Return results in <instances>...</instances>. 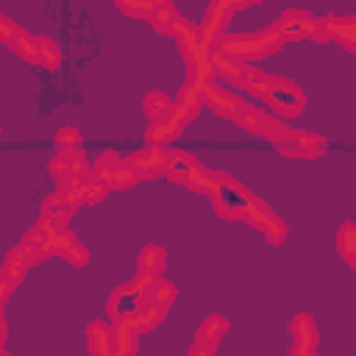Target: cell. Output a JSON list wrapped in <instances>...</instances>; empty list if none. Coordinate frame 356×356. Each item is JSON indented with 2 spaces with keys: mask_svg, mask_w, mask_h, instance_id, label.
I'll return each instance as SVG.
<instances>
[{
  "mask_svg": "<svg viewBox=\"0 0 356 356\" xmlns=\"http://www.w3.org/2000/svg\"><path fill=\"white\" fill-rule=\"evenodd\" d=\"M25 267H28V259L19 253V250H11L8 256H6V261H3V270H0V278H6V281H19L22 275H25Z\"/></svg>",
  "mask_w": 356,
  "mask_h": 356,
  "instance_id": "obj_24",
  "label": "cell"
},
{
  "mask_svg": "<svg viewBox=\"0 0 356 356\" xmlns=\"http://www.w3.org/2000/svg\"><path fill=\"white\" fill-rule=\"evenodd\" d=\"M320 25H323L325 39L334 36L339 44L353 50V42H356V19L353 17H334V14H328L325 19H320Z\"/></svg>",
  "mask_w": 356,
  "mask_h": 356,
  "instance_id": "obj_12",
  "label": "cell"
},
{
  "mask_svg": "<svg viewBox=\"0 0 356 356\" xmlns=\"http://www.w3.org/2000/svg\"><path fill=\"white\" fill-rule=\"evenodd\" d=\"M236 86L248 89L253 97H259L270 111H275L281 117H295L306 106L303 92L292 81L273 78V75H267V72H261L259 67H250V64L245 67V72H242V78H239Z\"/></svg>",
  "mask_w": 356,
  "mask_h": 356,
  "instance_id": "obj_1",
  "label": "cell"
},
{
  "mask_svg": "<svg viewBox=\"0 0 356 356\" xmlns=\"http://www.w3.org/2000/svg\"><path fill=\"white\" fill-rule=\"evenodd\" d=\"M192 164H195V159L186 153V150H167V161H164V170H167V175L172 178V181H186V175H189V170H192Z\"/></svg>",
  "mask_w": 356,
  "mask_h": 356,
  "instance_id": "obj_17",
  "label": "cell"
},
{
  "mask_svg": "<svg viewBox=\"0 0 356 356\" xmlns=\"http://www.w3.org/2000/svg\"><path fill=\"white\" fill-rule=\"evenodd\" d=\"M117 8H120L125 17L147 19V17L153 14V8H156V0H134V3H128V0H117Z\"/></svg>",
  "mask_w": 356,
  "mask_h": 356,
  "instance_id": "obj_26",
  "label": "cell"
},
{
  "mask_svg": "<svg viewBox=\"0 0 356 356\" xmlns=\"http://www.w3.org/2000/svg\"><path fill=\"white\" fill-rule=\"evenodd\" d=\"M3 331H6V325H3V320H0V342H3Z\"/></svg>",
  "mask_w": 356,
  "mask_h": 356,
  "instance_id": "obj_33",
  "label": "cell"
},
{
  "mask_svg": "<svg viewBox=\"0 0 356 356\" xmlns=\"http://www.w3.org/2000/svg\"><path fill=\"white\" fill-rule=\"evenodd\" d=\"M103 181H106L111 189H128V186H134V184L139 181V175H136V172L122 161L120 167H114L111 172H106V175H103Z\"/></svg>",
  "mask_w": 356,
  "mask_h": 356,
  "instance_id": "obj_23",
  "label": "cell"
},
{
  "mask_svg": "<svg viewBox=\"0 0 356 356\" xmlns=\"http://www.w3.org/2000/svg\"><path fill=\"white\" fill-rule=\"evenodd\" d=\"M245 217H248L250 225H256L273 245H278V242L286 236V225L267 209V203H261V200H256V197H253V203H250V209H248Z\"/></svg>",
  "mask_w": 356,
  "mask_h": 356,
  "instance_id": "obj_7",
  "label": "cell"
},
{
  "mask_svg": "<svg viewBox=\"0 0 356 356\" xmlns=\"http://www.w3.org/2000/svg\"><path fill=\"white\" fill-rule=\"evenodd\" d=\"M50 250H56L58 256H64V259L72 261V264H83V261H86L83 245H81L70 231H58V234L53 236V242H50Z\"/></svg>",
  "mask_w": 356,
  "mask_h": 356,
  "instance_id": "obj_13",
  "label": "cell"
},
{
  "mask_svg": "<svg viewBox=\"0 0 356 356\" xmlns=\"http://www.w3.org/2000/svg\"><path fill=\"white\" fill-rule=\"evenodd\" d=\"M164 250L159 245H147L142 253H139V273H147V275H156L161 267H164Z\"/></svg>",
  "mask_w": 356,
  "mask_h": 356,
  "instance_id": "obj_22",
  "label": "cell"
},
{
  "mask_svg": "<svg viewBox=\"0 0 356 356\" xmlns=\"http://www.w3.org/2000/svg\"><path fill=\"white\" fill-rule=\"evenodd\" d=\"M36 50H39V61H36V64H44L47 70H56V67H58L61 53H58V44H56L53 39L36 36Z\"/></svg>",
  "mask_w": 356,
  "mask_h": 356,
  "instance_id": "obj_25",
  "label": "cell"
},
{
  "mask_svg": "<svg viewBox=\"0 0 356 356\" xmlns=\"http://www.w3.org/2000/svg\"><path fill=\"white\" fill-rule=\"evenodd\" d=\"M184 125H186V122H184V120L170 108L161 120H153V122H150V128H147V134H145V136H147V142H150V145H159V147H161L164 142L175 139V136L184 131Z\"/></svg>",
  "mask_w": 356,
  "mask_h": 356,
  "instance_id": "obj_11",
  "label": "cell"
},
{
  "mask_svg": "<svg viewBox=\"0 0 356 356\" xmlns=\"http://www.w3.org/2000/svg\"><path fill=\"white\" fill-rule=\"evenodd\" d=\"M220 181H222V175H220V172H211V170H206V167H200V164L195 161L184 184H186L189 189H195V192H203V195H214V189L220 186Z\"/></svg>",
  "mask_w": 356,
  "mask_h": 356,
  "instance_id": "obj_15",
  "label": "cell"
},
{
  "mask_svg": "<svg viewBox=\"0 0 356 356\" xmlns=\"http://www.w3.org/2000/svg\"><path fill=\"white\" fill-rule=\"evenodd\" d=\"M281 36L275 33V28H264V31H256V33H231V36H220L214 42V50L236 58V61H253V58H261V56H270L281 47Z\"/></svg>",
  "mask_w": 356,
  "mask_h": 356,
  "instance_id": "obj_2",
  "label": "cell"
},
{
  "mask_svg": "<svg viewBox=\"0 0 356 356\" xmlns=\"http://www.w3.org/2000/svg\"><path fill=\"white\" fill-rule=\"evenodd\" d=\"M211 197H214V206L222 217H245L250 203H253V195L245 186H239L236 181H231L228 175H222V181Z\"/></svg>",
  "mask_w": 356,
  "mask_h": 356,
  "instance_id": "obj_5",
  "label": "cell"
},
{
  "mask_svg": "<svg viewBox=\"0 0 356 356\" xmlns=\"http://www.w3.org/2000/svg\"><path fill=\"white\" fill-rule=\"evenodd\" d=\"M211 350H214V348H206V345L195 342V348L189 350V356H211Z\"/></svg>",
  "mask_w": 356,
  "mask_h": 356,
  "instance_id": "obj_31",
  "label": "cell"
},
{
  "mask_svg": "<svg viewBox=\"0 0 356 356\" xmlns=\"http://www.w3.org/2000/svg\"><path fill=\"white\" fill-rule=\"evenodd\" d=\"M170 108H172V103H170V97H167L164 92H150V95L145 97V111H147L153 120H161Z\"/></svg>",
  "mask_w": 356,
  "mask_h": 356,
  "instance_id": "obj_27",
  "label": "cell"
},
{
  "mask_svg": "<svg viewBox=\"0 0 356 356\" xmlns=\"http://www.w3.org/2000/svg\"><path fill=\"white\" fill-rule=\"evenodd\" d=\"M111 339H114V331L106 323H92L89 325V350L95 356H106L108 348H111Z\"/></svg>",
  "mask_w": 356,
  "mask_h": 356,
  "instance_id": "obj_19",
  "label": "cell"
},
{
  "mask_svg": "<svg viewBox=\"0 0 356 356\" xmlns=\"http://www.w3.org/2000/svg\"><path fill=\"white\" fill-rule=\"evenodd\" d=\"M245 6H248V3H242V0H214V3H209L206 17H203V22H200V28H197L200 42L211 47V44L222 36V28L231 22L234 11H239V8H245Z\"/></svg>",
  "mask_w": 356,
  "mask_h": 356,
  "instance_id": "obj_4",
  "label": "cell"
},
{
  "mask_svg": "<svg viewBox=\"0 0 356 356\" xmlns=\"http://www.w3.org/2000/svg\"><path fill=\"white\" fill-rule=\"evenodd\" d=\"M228 328V323L222 320V317H209L203 325H200V331H197V342L200 345H206V348H214L217 342H220V337H222V331Z\"/></svg>",
  "mask_w": 356,
  "mask_h": 356,
  "instance_id": "obj_21",
  "label": "cell"
},
{
  "mask_svg": "<svg viewBox=\"0 0 356 356\" xmlns=\"http://www.w3.org/2000/svg\"><path fill=\"white\" fill-rule=\"evenodd\" d=\"M273 28L281 36V42H298V39H317V42H323L325 39L320 19L312 17L309 11H300V8H286L273 22Z\"/></svg>",
  "mask_w": 356,
  "mask_h": 356,
  "instance_id": "obj_3",
  "label": "cell"
},
{
  "mask_svg": "<svg viewBox=\"0 0 356 356\" xmlns=\"http://www.w3.org/2000/svg\"><path fill=\"white\" fill-rule=\"evenodd\" d=\"M209 61H211L214 75H220V78H225V81H231V83H239V78H242V72H245V67H248V64H242V61H236V58H231V56H225V53H220V50H211Z\"/></svg>",
  "mask_w": 356,
  "mask_h": 356,
  "instance_id": "obj_16",
  "label": "cell"
},
{
  "mask_svg": "<svg viewBox=\"0 0 356 356\" xmlns=\"http://www.w3.org/2000/svg\"><path fill=\"white\" fill-rule=\"evenodd\" d=\"M11 289H14V284H11V281H6V278H0V306H3V300L11 295Z\"/></svg>",
  "mask_w": 356,
  "mask_h": 356,
  "instance_id": "obj_30",
  "label": "cell"
},
{
  "mask_svg": "<svg viewBox=\"0 0 356 356\" xmlns=\"http://www.w3.org/2000/svg\"><path fill=\"white\" fill-rule=\"evenodd\" d=\"M200 100H203L214 114H220V117H234V114L239 111V106H242V100H239L236 95H231L228 89L217 86L214 81H209V83H206V89H203V95H200Z\"/></svg>",
  "mask_w": 356,
  "mask_h": 356,
  "instance_id": "obj_8",
  "label": "cell"
},
{
  "mask_svg": "<svg viewBox=\"0 0 356 356\" xmlns=\"http://www.w3.org/2000/svg\"><path fill=\"white\" fill-rule=\"evenodd\" d=\"M17 31H19V28H17L6 14H0V42H6V44H8V42L14 39V33H17Z\"/></svg>",
  "mask_w": 356,
  "mask_h": 356,
  "instance_id": "obj_28",
  "label": "cell"
},
{
  "mask_svg": "<svg viewBox=\"0 0 356 356\" xmlns=\"http://www.w3.org/2000/svg\"><path fill=\"white\" fill-rule=\"evenodd\" d=\"M147 22L159 31V33H167V36H184L189 28H192V22L184 17V14H178V8L172 6V3H156V8H153V14L147 17Z\"/></svg>",
  "mask_w": 356,
  "mask_h": 356,
  "instance_id": "obj_6",
  "label": "cell"
},
{
  "mask_svg": "<svg viewBox=\"0 0 356 356\" xmlns=\"http://www.w3.org/2000/svg\"><path fill=\"white\" fill-rule=\"evenodd\" d=\"M292 356H314V350H309V348H292Z\"/></svg>",
  "mask_w": 356,
  "mask_h": 356,
  "instance_id": "obj_32",
  "label": "cell"
},
{
  "mask_svg": "<svg viewBox=\"0 0 356 356\" xmlns=\"http://www.w3.org/2000/svg\"><path fill=\"white\" fill-rule=\"evenodd\" d=\"M8 47H11L17 56H22V61H31V64H36V61H39L36 36H31L28 31H17V33H14V39L8 42Z\"/></svg>",
  "mask_w": 356,
  "mask_h": 356,
  "instance_id": "obj_20",
  "label": "cell"
},
{
  "mask_svg": "<svg viewBox=\"0 0 356 356\" xmlns=\"http://www.w3.org/2000/svg\"><path fill=\"white\" fill-rule=\"evenodd\" d=\"M164 161H167V150L159 147V145H150L145 150H136L125 164L142 178V175H153V172L164 170Z\"/></svg>",
  "mask_w": 356,
  "mask_h": 356,
  "instance_id": "obj_10",
  "label": "cell"
},
{
  "mask_svg": "<svg viewBox=\"0 0 356 356\" xmlns=\"http://www.w3.org/2000/svg\"><path fill=\"white\" fill-rule=\"evenodd\" d=\"M337 250L339 256L353 267L356 264V225L353 222H345L339 231H337Z\"/></svg>",
  "mask_w": 356,
  "mask_h": 356,
  "instance_id": "obj_18",
  "label": "cell"
},
{
  "mask_svg": "<svg viewBox=\"0 0 356 356\" xmlns=\"http://www.w3.org/2000/svg\"><path fill=\"white\" fill-rule=\"evenodd\" d=\"M325 150V139L317 134H306V131H295L289 145H281V153L289 159H314Z\"/></svg>",
  "mask_w": 356,
  "mask_h": 356,
  "instance_id": "obj_9",
  "label": "cell"
},
{
  "mask_svg": "<svg viewBox=\"0 0 356 356\" xmlns=\"http://www.w3.org/2000/svg\"><path fill=\"white\" fill-rule=\"evenodd\" d=\"M56 139H58V145H67V150H70V145H78L81 142V136H78L75 128H61Z\"/></svg>",
  "mask_w": 356,
  "mask_h": 356,
  "instance_id": "obj_29",
  "label": "cell"
},
{
  "mask_svg": "<svg viewBox=\"0 0 356 356\" xmlns=\"http://www.w3.org/2000/svg\"><path fill=\"white\" fill-rule=\"evenodd\" d=\"M289 328H292V348H309V350H314V345H317V328H314V323H312V317L309 314H295L292 317V323H289Z\"/></svg>",
  "mask_w": 356,
  "mask_h": 356,
  "instance_id": "obj_14",
  "label": "cell"
}]
</instances>
